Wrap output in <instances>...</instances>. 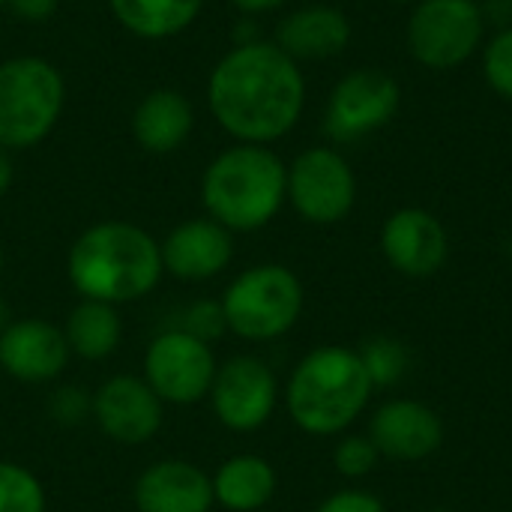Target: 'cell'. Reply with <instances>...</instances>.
Instances as JSON below:
<instances>
[{
    "label": "cell",
    "mask_w": 512,
    "mask_h": 512,
    "mask_svg": "<svg viewBox=\"0 0 512 512\" xmlns=\"http://www.w3.org/2000/svg\"><path fill=\"white\" fill-rule=\"evenodd\" d=\"M0 9H6V0H0Z\"/></svg>",
    "instance_id": "obj_38"
},
{
    "label": "cell",
    "mask_w": 512,
    "mask_h": 512,
    "mask_svg": "<svg viewBox=\"0 0 512 512\" xmlns=\"http://www.w3.org/2000/svg\"><path fill=\"white\" fill-rule=\"evenodd\" d=\"M363 369L372 381L375 390H393L399 387L408 372H411V351L402 339L396 336H369L360 348H357Z\"/></svg>",
    "instance_id": "obj_23"
},
{
    "label": "cell",
    "mask_w": 512,
    "mask_h": 512,
    "mask_svg": "<svg viewBox=\"0 0 512 512\" xmlns=\"http://www.w3.org/2000/svg\"><path fill=\"white\" fill-rule=\"evenodd\" d=\"M177 327L189 330L192 336H198V339H204L210 345H213V339H219L222 333H228L219 300H201V303L189 306L183 324H177Z\"/></svg>",
    "instance_id": "obj_28"
},
{
    "label": "cell",
    "mask_w": 512,
    "mask_h": 512,
    "mask_svg": "<svg viewBox=\"0 0 512 512\" xmlns=\"http://www.w3.org/2000/svg\"><path fill=\"white\" fill-rule=\"evenodd\" d=\"M372 444L378 447L381 459L399 462V465H414L432 459L447 438L441 414L408 396H396L381 402L372 417H369V432Z\"/></svg>",
    "instance_id": "obj_14"
},
{
    "label": "cell",
    "mask_w": 512,
    "mask_h": 512,
    "mask_svg": "<svg viewBox=\"0 0 512 512\" xmlns=\"http://www.w3.org/2000/svg\"><path fill=\"white\" fill-rule=\"evenodd\" d=\"M384 3H402V6H414L417 0H384Z\"/></svg>",
    "instance_id": "obj_36"
},
{
    "label": "cell",
    "mask_w": 512,
    "mask_h": 512,
    "mask_svg": "<svg viewBox=\"0 0 512 512\" xmlns=\"http://www.w3.org/2000/svg\"><path fill=\"white\" fill-rule=\"evenodd\" d=\"M381 465V453L372 444L369 435H357V432H345L339 435L336 447H333V468L339 477L345 480H366L369 474H375V468Z\"/></svg>",
    "instance_id": "obj_26"
},
{
    "label": "cell",
    "mask_w": 512,
    "mask_h": 512,
    "mask_svg": "<svg viewBox=\"0 0 512 512\" xmlns=\"http://www.w3.org/2000/svg\"><path fill=\"white\" fill-rule=\"evenodd\" d=\"M69 360L63 330L45 318H12L0 330V369L21 384H54Z\"/></svg>",
    "instance_id": "obj_16"
},
{
    "label": "cell",
    "mask_w": 512,
    "mask_h": 512,
    "mask_svg": "<svg viewBox=\"0 0 512 512\" xmlns=\"http://www.w3.org/2000/svg\"><path fill=\"white\" fill-rule=\"evenodd\" d=\"M195 105L192 99L177 90V87H153L147 90L135 108H132V141L153 153V156H168L177 153L195 132Z\"/></svg>",
    "instance_id": "obj_19"
},
{
    "label": "cell",
    "mask_w": 512,
    "mask_h": 512,
    "mask_svg": "<svg viewBox=\"0 0 512 512\" xmlns=\"http://www.w3.org/2000/svg\"><path fill=\"white\" fill-rule=\"evenodd\" d=\"M108 9L126 33L162 42L189 30L201 15L204 0H108Z\"/></svg>",
    "instance_id": "obj_22"
},
{
    "label": "cell",
    "mask_w": 512,
    "mask_h": 512,
    "mask_svg": "<svg viewBox=\"0 0 512 512\" xmlns=\"http://www.w3.org/2000/svg\"><path fill=\"white\" fill-rule=\"evenodd\" d=\"M315 512H390L387 510V504L378 498V495H372V492H366V489H342V492H333V495H327Z\"/></svg>",
    "instance_id": "obj_29"
},
{
    "label": "cell",
    "mask_w": 512,
    "mask_h": 512,
    "mask_svg": "<svg viewBox=\"0 0 512 512\" xmlns=\"http://www.w3.org/2000/svg\"><path fill=\"white\" fill-rule=\"evenodd\" d=\"M66 108L63 72L39 54L0 60V147L33 150L60 123Z\"/></svg>",
    "instance_id": "obj_5"
},
{
    "label": "cell",
    "mask_w": 512,
    "mask_h": 512,
    "mask_svg": "<svg viewBox=\"0 0 512 512\" xmlns=\"http://www.w3.org/2000/svg\"><path fill=\"white\" fill-rule=\"evenodd\" d=\"M219 360L213 345L192 336L183 327L162 330L150 339L144 351L141 378L153 387V393L165 405H198L210 396Z\"/></svg>",
    "instance_id": "obj_10"
},
{
    "label": "cell",
    "mask_w": 512,
    "mask_h": 512,
    "mask_svg": "<svg viewBox=\"0 0 512 512\" xmlns=\"http://www.w3.org/2000/svg\"><path fill=\"white\" fill-rule=\"evenodd\" d=\"M9 321H12V318H9V309H6V303L0 300V330H3V327H6Z\"/></svg>",
    "instance_id": "obj_34"
},
{
    "label": "cell",
    "mask_w": 512,
    "mask_h": 512,
    "mask_svg": "<svg viewBox=\"0 0 512 512\" xmlns=\"http://www.w3.org/2000/svg\"><path fill=\"white\" fill-rule=\"evenodd\" d=\"M60 330L66 336L72 357L87 360V363H102L120 348V339H123L120 306L99 303V300H78L66 312V321L60 324Z\"/></svg>",
    "instance_id": "obj_21"
},
{
    "label": "cell",
    "mask_w": 512,
    "mask_h": 512,
    "mask_svg": "<svg viewBox=\"0 0 512 512\" xmlns=\"http://www.w3.org/2000/svg\"><path fill=\"white\" fill-rule=\"evenodd\" d=\"M402 108V84L378 66H357L345 72L327 96L321 129L333 147L360 144L396 120Z\"/></svg>",
    "instance_id": "obj_8"
},
{
    "label": "cell",
    "mask_w": 512,
    "mask_h": 512,
    "mask_svg": "<svg viewBox=\"0 0 512 512\" xmlns=\"http://www.w3.org/2000/svg\"><path fill=\"white\" fill-rule=\"evenodd\" d=\"M351 18L330 3H306L285 12L276 24L273 42L297 63L333 60L351 45Z\"/></svg>",
    "instance_id": "obj_18"
},
{
    "label": "cell",
    "mask_w": 512,
    "mask_h": 512,
    "mask_svg": "<svg viewBox=\"0 0 512 512\" xmlns=\"http://www.w3.org/2000/svg\"><path fill=\"white\" fill-rule=\"evenodd\" d=\"M357 195V174L333 144L306 147L288 162V204L309 225L330 228L345 222L357 207Z\"/></svg>",
    "instance_id": "obj_9"
},
{
    "label": "cell",
    "mask_w": 512,
    "mask_h": 512,
    "mask_svg": "<svg viewBox=\"0 0 512 512\" xmlns=\"http://www.w3.org/2000/svg\"><path fill=\"white\" fill-rule=\"evenodd\" d=\"M66 276L81 300L111 306L138 303L165 276L159 240L126 219L96 222L69 246Z\"/></svg>",
    "instance_id": "obj_2"
},
{
    "label": "cell",
    "mask_w": 512,
    "mask_h": 512,
    "mask_svg": "<svg viewBox=\"0 0 512 512\" xmlns=\"http://www.w3.org/2000/svg\"><path fill=\"white\" fill-rule=\"evenodd\" d=\"M423 512H456V510H447V507H432V510H423Z\"/></svg>",
    "instance_id": "obj_37"
},
{
    "label": "cell",
    "mask_w": 512,
    "mask_h": 512,
    "mask_svg": "<svg viewBox=\"0 0 512 512\" xmlns=\"http://www.w3.org/2000/svg\"><path fill=\"white\" fill-rule=\"evenodd\" d=\"M480 72L498 99L512 102V27L492 30V36H486L480 48Z\"/></svg>",
    "instance_id": "obj_25"
},
{
    "label": "cell",
    "mask_w": 512,
    "mask_h": 512,
    "mask_svg": "<svg viewBox=\"0 0 512 512\" xmlns=\"http://www.w3.org/2000/svg\"><path fill=\"white\" fill-rule=\"evenodd\" d=\"M378 246L384 261L405 279H432L450 258L447 225L426 207L393 210L381 225Z\"/></svg>",
    "instance_id": "obj_12"
},
{
    "label": "cell",
    "mask_w": 512,
    "mask_h": 512,
    "mask_svg": "<svg viewBox=\"0 0 512 512\" xmlns=\"http://www.w3.org/2000/svg\"><path fill=\"white\" fill-rule=\"evenodd\" d=\"M480 12L492 30L512 27V0H480Z\"/></svg>",
    "instance_id": "obj_31"
},
{
    "label": "cell",
    "mask_w": 512,
    "mask_h": 512,
    "mask_svg": "<svg viewBox=\"0 0 512 512\" xmlns=\"http://www.w3.org/2000/svg\"><path fill=\"white\" fill-rule=\"evenodd\" d=\"M0 512H48L42 480L9 459H0Z\"/></svg>",
    "instance_id": "obj_24"
},
{
    "label": "cell",
    "mask_w": 512,
    "mask_h": 512,
    "mask_svg": "<svg viewBox=\"0 0 512 512\" xmlns=\"http://www.w3.org/2000/svg\"><path fill=\"white\" fill-rule=\"evenodd\" d=\"M204 216L225 225L234 237L267 228L288 204V162L264 144L219 150L201 174Z\"/></svg>",
    "instance_id": "obj_4"
},
{
    "label": "cell",
    "mask_w": 512,
    "mask_h": 512,
    "mask_svg": "<svg viewBox=\"0 0 512 512\" xmlns=\"http://www.w3.org/2000/svg\"><path fill=\"white\" fill-rule=\"evenodd\" d=\"M60 0H6V9L24 24H45L54 18Z\"/></svg>",
    "instance_id": "obj_30"
},
{
    "label": "cell",
    "mask_w": 512,
    "mask_h": 512,
    "mask_svg": "<svg viewBox=\"0 0 512 512\" xmlns=\"http://www.w3.org/2000/svg\"><path fill=\"white\" fill-rule=\"evenodd\" d=\"M372 381L357 348L318 345L297 360L282 390L291 423L312 438L345 435L372 402Z\"/></svg>",
    "instance_id": "obj_3"
},
{
    "label": "cell",
    "mask_w": 512,
    "mask_h": 512,
    "mask_svg": "<svg viewBox=\"0 0 512 512\" xmlns=\"http://www.w3.org/2000/svg\"><path fill=\"white\" fill-rule=\"evenodd\" d=\"M204 93L228 138L264 147L297 129L309 96L303 66L264 36L234 42L213 63Z\"/></svg>",
    "instance_id": "obj_1"
},
{
    "label": "cell",
    "mask_w": 512,
    "mask_h": 512,
    "mask_svg": "<svg viewBox=\"0 0 512 512\" xmlns=\"http://www.w3.org/2000/svg\"><path fill=\"white\" fill-rule=\"evenodd\" d=\"M132 504L138 512H213V480L195 462L159 459L138 474Z\"/></svg>",
    "instance_id": "obj_17"
},
{
    "label": "cell",
    "mask_w": 512,
    "mask_h": 512,
    "mask_svg": "<svg viewBox=\"0 0 512 512\" xmlns=\"http://www.w3.org/2000/svg\"><path fill=\"white\" fill-rule=\"evenodd\" d=\"M240 15L246 18H258V15H270L279 12L282 6H288V0H228Z\"/></svg>",
    "instance_id": "obj_32"
},
{
    "label": "cell",
    "mask_w": 512,
    "mask_h": 512,
    "mask_svg": "<svg viewBox=\"0 0 512 512\" xmlns=\"http://www.w3.org/2000/svg\"><path fill=\"white\" fill-rule=\"evenodd\" d=\"M48 411L57 423L63 426H78L87 417H93V393L81 387H60L48 399Z\"/></svg>",
    "instance_id": "obj_27"
},
{
    "label": "cell",
    "mask_w": 512,
    "mask_h": 512,
    "mask_svg": "<svg viewBox=\"0 0 512 512\" xmlns=\"http://www.w3.org/2000/svg\"><path fill=\"white\" fill-rule=\"evenodd\" d=\"M207 402L213 417L228 432L249 435L273 420L282 402V387L267 360L255 354H237L219 363Z\"/></svg>",
    "instance_id": "obj_11"
},
{
    "label": "cell",
    "mask_w": 512,
    "mask_h": 512,
    "mask_svg": "<svg viewBox=\"0 0 512 512\" xmlns=\"http://www.w3.org/2000/svg\"><path fill=\"white\" fill-rule=\"evenodd\" d=\"M159 252H162L165 276L198 285L222 276L231 267L234 234L210 216H195L177 222L159 240Z\"/></svg>",
    "instance_id": "obj_15"
},
{
    "label": "cell",
    "mask_w": 512,
    "mask_h": 512,
    "mask_svg": "<svg viewBox=\"0 0 512 512\" xmlns=\"http://www.w3.org/2000/svg\"><path fill=\"white\" fill-rule=\"evenodd\" d=\"M489 36L480 0H417L405 24L414 63L429 72H453L480 54Z\"/></svg>",
    "instance_id": "obj_7"
},
{
    "label": "cell",
    "mask_w": 512,
    "mask_h": 512,
    "mask_svg": "<svg viewBox=\"0 0 512 512\" xmlns=\"http://www.w3.org/2000/svg\"><path fill=\"white\" fill-rule=\"evenodd\" d=\"M3 267H6V252H3V246H0V276H3Z\"/></svg>",
    "instance_id": "obj_35"
},
{
    "label": "cell",
    "mask_w": 512,
    "mask_h": 512,
    "mask_svg": "<svg viewBox=\"0 0 512 512\" xmlns=\"http://www.w3.org/2000/svg\"><path fill=\"white\" fill-rule=\"evenodd\" d=\"M93 420L108 441L141 447L159 435L165 402L141 375H111L93 393Z\"/></svg>",
    "instance_id": "obj_13"
},
{
    "label": "cell",
    "mask_w": 512,
    "mask_h": 512,
    "mask_svg": "<svg viewBox=\"0 0 512 512\" xmlns=\"http://www.w3.org/2000/svg\"><path fill=\"white\" fill-rule=\"evenodd\" d=\"M15 180V165H12V153L0 147V198L12 189Z\"/></svg>",
    "instance_id": "obj_33"
},
{
    "label": "cell",
    "mask_w": 512,
    "mask_h": 512,
    "mask_svg": "<svg viewBox=\"0 0 512 512\" xmlns=\"http://www.w3.org/2000/svg\"><path fill=\"white\" fill-rule=\"evenodd\" d=\"M210 480L216 507L228 512L264 510L279 492V474L273 462L258 453H237L225 459Z\"/></svg>",
    "instance_id": "obj_20"
},
{
    "label": "cell",
    "mask_w": 512,
    "mask_h": 512,
    "mask_svg": "<svg viewBox=\"0 0 512 512\" xmlns=\"http://www.w3.org/2000/svg\"><path fill=\"white\" fill-rule=\"evenodd\" d=\"M219 306L231 336L264 345L297 327L306 306V288L291 267L264 261L237 273L222 291Z\"/></svg>",
    "instance_id": "obj_6"
}]
</instances>
